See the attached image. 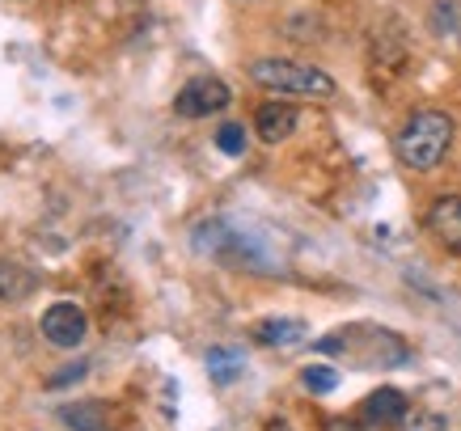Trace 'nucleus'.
Instances as JSON below:
<instances>
[{
	"mask_svg": "<svg viewBox=\"0 0 461 431\" xmlns=\"http://www.w3.org/2000/svg\"><path fill=\"white\" fill-rule=\"evenodd\" d=\"M39 330H42V338H47L51 347L72 351V347H81V338L89 334V318H85L81 305H72V301H59V305H51L47 313H42Z\"/></svg>",
	"mask_w": 461,
	"mask_h": 431,
	"instance_id": "39448f33",
	"label": "nucleus"
},
{
	"mask_svg": "<svg viewBox=\"0 0 461 431\" xmlns=\"http://www.w3.org/2000/svg\"><path fill=\"white\" fill-rule=\"evenodd\" d=\"M267 431H293V427H288L284 418H271V423H267Z\"/></svg>",
	"mask_w": 461,
	"mask_h": 431,
	"instance_id": "a211bd4d",
	"label": "nucleus"
},
{
	"mask_svg": "<svg viewBox=\"0 0 461 431\" xmlns=\"http://www.w3.org/2000/svg\"><path fill=\"white\" fill-rule=\"evenodd\" d=\"M301 385L309 393H330V390H339V373L326 368V364H309L305 373H301Z\"/></svg>",
	"mask_w": 461,
	"mask_h": 431,
	"instance_id": "ddd939ff",
	"label": "nucleus"
},
{
	"mask_svg": "<svg viewBox=\"0 0 461 431\" xmlns=\"http://www.w3.org/2000/svg\"><path fill=\"white\" fill-rule=\"evenodd\" d=\"M313 347L321 355H351V360H360V368H398L411 355L402 338L393 330H381V326H348Z\"/></svg>",
	"mask_w": 461,
	"mask_h": 431,
	"instance_id": "f03ea898",
	"label": "nucleus"
},
{
	"mask_svg": "<svg viewBox=\"0 0 461 431\" xmlns=\"http://www.w3.org/2000/svg\"><path fill=\"white\" fill-rule=\"evenodd\" d=\"M216 148H221L224 157H241V153H246V127H241V123L216 127Z\"/></svg>",
	"mask_w": 461,
	"mask_h": 431,
	"instance_id": "4468645a",
	"label": "nucleus"
},
{
	"mask_svg": "<svg viewBox=\"0 0 461 431\" xmlns=\"http://www.w3.org/2000/svg\"><path fill=\"white\" fill-rule=\"evenodd\" d=\"M85 376V360L72 364V368H64L59 376H47V390H64V385H72V381H81Z\"/></svg>",
	"mask_w": 461,
	"mask_h": 431,
	"instance_id": "dca6fc26",
	"label": "nucleus"
},
{
	"mask_svg": "<svg viewBox=\"0 0 461 431\" xmlns=\"http://www.w3.org/2000/svg\"><path fill=\"white\" fill-rule=\"evenodd\" d=\"M364 418L373 427H402L406 418V398L398 390H377L364 398Z\"/></svg>",
	"mask_w": 461,
	"mask_h": 431,
	"instance_id": "6e6552de",
	"label": "nucleus"
},
{
	"mask_svg": "<svg viewBox=\"0 0 461 431\" xmlns=\"http://www.w3.org/2000/svg\"><path fill=\"white\" fill-rule=\"evenodd\" d=\"M229 102H233V94H229V85L221 76H195V81L182 85V94L174 98V111L182 119H208V114L224 111Z\"/></svg>",
	"mask_w": 461,
	"mask_h": 431,
	"instance_id": "20e7f679",
	"label": "nucleus"
},
{
	"mask_svg": "<svg viewBox=\"0 0 461 431\" xmlns=\"http://www.w3.org/2000/svg\"><path fill=\"white\" fill-rule=\"evenodd\" d=\"M402 431H445V423H440L436 415H406Z\"/></svg>",
	"mask_w": 461,
	"mask_h": 431,
	"instance_id": "2eb2a0df",
	"label": "nucleus"
},
{
	"mask_svg": "<svg viewBox=\"0 0 461 431\" xmlns=\"http://www.w3.org/2000/svg\"><path fill=\"white\" fill-rule=\"evenodd\" d=\"M246 373V355L238 347H212L208 351V376L216 385H229V381H238Z\"/></svg>",
	"mask_w": 461,
	"mask_h": 431,
	"instance_id": "f8f14e48",
	"label": "nucleus"
},
{
	"mask_svg": "<svg viewBox=\"0 0 461 431\" xmlns=\"http://www.w3.org/2000/svg\"><path fill=\"white\" fill-rule=\"evenodd\" d=\"M254 338H258L263 347H296V343H305V321L301 318H267V321H258Z\"/></svg>",
	"mask_w": 461,
	"mask_h": 431,
	"instance_id": "9d476101",
	"label": "nucleus"
},
{
	"mask_svg": "<svg viewBox=\"0 0 461 431\" xmlns=\"http://www.w3.org/2000/svg\"><path fill=\"white\" fill-rule=\"evenodd\" d=\"M326 427L330 431H356V423H348V418H326Z\"/></svg>",
	"mask_w": 461,
	"mask_h": 431,
	"instance_id": "f3484780",
	"label": "nucleus"
},
{
	"mask_svg": "<svg viewBox=\"0 0 461 431\" xmlns=\"http://www.w3.org/2000/svg\"><path fill=\"white\" fill-rule=\"evenodd\" d=\"M428 233L448 254H461V195H445L428 208Z\"/></svg>",
	"mask_w": 461,
	"mask_h": 431,
	"instance_id": "423d86ee",
	"label": "nucleus"
},
{
	"mask_svg": "<svg viewBox=\"0 0 461 431\" xmlns=\"http://www.w3.org/2000/svg\"><path fill=\"white\" fill-rule=\"evenodd\" d=\"M250 81L271 89V94H284V98H335L339 85L330 72L313 68V64H301V59H276L263 56L250 64Z\"/></svg>",
	"mask_w": 461,
	"mask_h": 431,
	"instance_id": "7ed1b4c3",
	"label": "nucleus"
},
{
	"mask_svg": "<svg viewBox=\"0 0 461 431\" xmlns=\"http://www.w3.org/2000/svg\"><path fill=\"white\" fill-rule=\"evenodd\" d=\"M254 127H258V139H263V144H280V139H288L296 131V111L288 102H267V106H258V114H254Z\"/></svg>",
	"mask_w": 461,
	"mask_h": 431,
	"instance_id": "0eeeda50",
	"label": "nucleus"
},
{
	"mask_svg": "<svg viewBox=\"0 0 461 431\" xmlns=\"http://www.w3.org/2000/svg\"><path fill=\"white\" fill-rule=\"evenodd\" d=\"M59 418H64L72 431H114L111 427V410H106V402H98V398L59 406Z\"/></svg>",
	"mask_w": 461,
	"mask_h": 431,
	"instance_id": "1a4fd4ad",
	"label": "nucleus"
},
{
	"mask_svg": "<svg viewBox=\"0 0 461 431\" xmlns=\"http://www.w3.org/2000/svg\"><path fill=\"white\" fill-rule=\"evenodd\" d=\"M453 119L445 111H415L398 127V139H393V153L402 161L406 169H415V174H432L440 161L448 157L453 148Z\"/></svg>",
	"mask_w": 461,
	"mask_h": 431,
	"instance_id": "f257e3e1",
	"label": "nucleus"
},
{
	"mask_svg": "<svg viewBox=\"0 0 461 431\" xmlns=\"http://www.w3.org/2000/svg\"><path fill=\"white\" fill-rule=\"evenodd\" d=\"M34 288H39V275H34V271H26L22 263L0 258V301H26Z\"/></svg>",
	"mask_w": 461,
	"mask_h": 431,
	"instance_id": "9b49d317",
	"label": "nucleus"
}]
</instances>
